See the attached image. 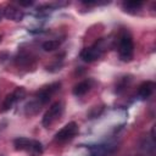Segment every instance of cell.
Returning a JSON list of instances; mask_svg holds the SVG:
<instances>
[{
    "instance_id": "1",
    "label": "cell",
    "mask_w": 156,
    "mask_h": 156,
    "mask_svg": "<svg viewBox=\"0 0 156 156\" xmlns=\"http://www.w3.org/2000/svg\"><path fill=\"white\" fill-rule=\"evenodd\" d=\"M116 49H117V52H118V56H119L121 61L129 62L133 58L134 41H133L132 34L127 29L122 30L118 34V37L116 39Z\"/></svg>"
},
{
    "instance_id": "2",
    "label": "cell",
    "mask_w": 156,
    "mask_h": 156,
    "mask_svg": "<svg viewBox=\"0 0 156 156\" xmlns=\"http://www.w3.org/2000/svg\"><path fill=\"white\" fill-rule=\"evenodd\" d=\"M107 49V44H106V39L105 38H101L99 40H96L93 45L88 46V48H84L80 52V58L84 61V62H94L96 60H99L102 54L106 51Z\"/></svg>"
},
{
    "instance_id": "3",
    "label": "cell",
    "mask_w": 156,
    "mask_h": 156,
    "mask_svg": "<svg viewBox=\"0 0 156 156\" xmlns=\"http://www.w3.org/2000/svg\"><path fill=\"white\" fill-rule=\"evenodd\" d=\"M63 111H65V102L58 100V101H55L48 110L46 112L44 113L43 116V119H41V123L45 128H50L52 127L60 118L61 116L63 115Z\"/></svg>"
},
{
    "instance_id": "4",
    "label": "cell",
    "mask_w": 156,
    "mask_h": 156,
    "mask_svg": "<svg viewBox=\"0 0 156 156\" xmlns=\"http://www.w3.org/2000/svg\"><path fill=\"white\" fill-rule=\"evenodd\" d=\"M13 146L17 151H27L33 156H39L43 152V145L38 140L28 139V138H17L13 140Z\"/></svg>"
},
{
    "instance_id": "5",
    "label": "cell",
    "mask_w": 156,
    "mask_h": 156,
    "mask_svg": "<svg viewBox=\"0 0 156 156\" xmlns=\"http://www.w3.org/2000/svg\"><path fill=\"white\" fill-rule=\"evenodd\" d=\"M78 124L76 122H68L55 134L54 140L57 144H65L67 141H71L78 134Z\"/></svg>"
},
{
    "instance_id": "6",
    "label": "cell",
    "mask_w": 156,
    "mask_h": 156,
    "mask_svg": "<svg viewBox=\"0 0 156 156\" xmlns=\"http://www.w3.org/2000/svg\"><path fill=\"white\" fill-rule=\"evenodd\" d=\"M60 87H61V83H60V82H55V83H51V84H49V85H45V87H43L40 90L37 91L34 99H35L41 106H44V105H46V104L51 100L52 95L60 89Z\"/></svg>"
},
{
    "instance_id": "7",
    "label": "cell",
    "mask_w": 156,
    "mask_h": 156,
    "mask_svg": "<svg viewBox=\"0 0 156 156\" xmlns=\"http://www.w3.org/2000/svg\"><path fill=\"white\" fill-rule=\"evenodd\" d=\"M24 95H26V89H24V88H22V87L16 88L12 93H10V94L6 95V98L4 99L2 104H1L0 111H1V112L9 111L10 108H12V106H13L17 101H20L21 99H23Z\"/></svg>"
},
{
    "instance_id": "8",
    "label": "cell",
    "mask_w": 156,
    "mask_h": 156,
    "mask_svg": "<svg viewBox=\"0 0 156 156\" xmlns=\"http://www.w3.org/2000/svg\"><path fill=\"white\" fill-rule=\"evenodd\" d=\"M155 87H156V85H155V82H152V80H144V82L140 83V85L138 87L136 94H138V96H139L140 99H143V100L149 99V98L154 94Z\"/></svg>"
},
{
    "instance_id": "9",
    "label": "cell",
    "mask_w": 156,
    "mask_h": 156,
    "mask_svg": "<svg viewBox=\"0 0 156 156\" xmlns=\"http://www.w3.org/2000/svg\"><path fill=\"white\" fill-rule=\"evenodd\" d=\"M23 16H24V12L21 10L20 6H17L15 4L7 5L5 7V17L7 20H11V21H15V22H20V21H22Z\"/></svg>"
},
{
    "instance_id": "10",
    "label": "cell",
    "mask_w": 156,
    "mask_h": 156,
    "mask_svg": "<svg viewBox=\"0 0 156 156\" xmlns=\"http://www.w3.org/2000/svg\"><path fill=\"white\" fill-rule=\"evenodd\" d=\"M93 84H94V82H93V79H90V78L84 79V80H80L79 83H77V84L73 87L72 93H73V95H76V96H83V95H85V94L93 88Z\"/></svg>"
},
{
    "instance_id": "11",
    "label": "cell",
    "mask_w": 156,
    "mask_h": 156,
    "mask_svg": "<svg viewBox=\"0 0 156 156\" xmlns=\"http://www.w3.org/2000/svg\"><path fill=\"white\" fill-rule=\"evenodd\" d=\"M143 5H144V2L140 1V0H129V1H123L122 2V9L127 13L135 15L141 10Z\"/></svg>"
},
{
    "instance_id": "12",
    "label": "cell",
    "mask_w": 156,
    "mask_h": 156,
    "mask_svg": "<svg viewBox=\"0 0 156 156\" xmlns=\"http://www.w3.org/2000/svg\"><path fill=\"white\" fill-rule=\"evenodd\" d=\"M117 149L116 144H106V145H99L93 149L91 156H108Z\"/></svg>"
},
{
    "instance_id": "13",
    "label": "cell",
    "mask_w": 156,
    "mask_h": 156,
    "mask_svg": "<svg viewBox=\"0 0 156 156\" xmlns=\"http://www.w3.org/2000/svg\"><path fill=\"white\" fill-rule=\"evenodd\" d=\"M41 107L43 106L35 99H33V100H30L29 102L26 104V106H24V113L27 116H34V115H37L41 110Z\"/></svg>"
},
{
    "instance_id": "14",
    "label": "cell",
    "mask_w": 156,
    "mask_h": 156,
    "mask_svg": "<svg viewBox=\"0 0 156 156\" xmlns=\"http://www.w3.org/2000/svg\"><path fill=\"white\" fill-rule=\"evenodd\" d=\"M61 43H62V39H49V40H46V41L43 43L41 48L45 51H54V50H56V49L60 48Z\"/></svg>"
},
{
    "instance_id": "15",
    "label": "cell",
    "mask_w": 156,
    "mask_h": 156,
    "mask_svg": "<svg viewBox=\"0 0 156 156\" xmlns=\"http://www.w3.org/2000/svg\"><path fill=\"white\" fill-rule=\"evenodd\" d=\"M34 2L33 1H18V6L21 7V6H26V7H28V6H32Z\"/></svg>"
},
{
    "instance_id": "16",
    "label": "cell",
    "mask_w": 156,
    "mask_h": 156,
    "mask_svg": "<svg viewBox=\"0 0 156 156\" xmlns=\"http://www.w3.org/2000/svg\"><path fill=\"white\" fill-rule=\"evenodd\" d=\"M4 17H5V7L0 6V21H1Z\"/></svg>"
},
{
    "instance_id": "17",
    "label": "cell",
    "mask_w": 156,
    "mask_h": 156,
    "mask_svg": "<svg viewBox=\"0 0 156 156\" xmlns=\"http://www.w3.org/2000/svg\"><path fill=\"white\" fill-rule=\"evenodd\" d=\"M0 41H1V35H0Z\"/></svg>"
}]
</instances>
